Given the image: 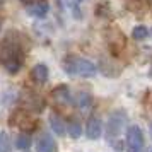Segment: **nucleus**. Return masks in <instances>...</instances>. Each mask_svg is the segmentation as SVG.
Wrapping results in <instances>:
<instances>
[{
	"label": "nucleus",
	"instance_id": "f257e3e1",
	"mask_svg": "<svg viewBox=\"0 0 152 152\" xmlns=\"http://www.w3.org/2000/svg\"><path fill=\"white\" fill-rule=\"evenodd\" d=\"M22 63H24V53H22L21 45L10 39V36H9L7 41L0 48V65L9 74H17L22 69Z\"/></svg>",
	"mask_w": 152,
	"mask_h": 152
},
{
	"label": "nucleus",
	"instance_id": "f03ea898",
	"mask_svg": "<svg viewBox=\"0 0 152 152\" xmlns=\"http://www.w3.org/2000/svg\"><path fill=\"white\" fill-rule=\"evenodd\" d=\"M126 121H128V115L123 110L113 111L110 115V118H108V123H106V138L115 147V151H123V144L120 142V135H121L123 128L126 126Z\"/></svg>",
	"mask_w": 152,
	"mask_h": 152
},
{
	"label": "nucleus",
	"instance_id": "7ed1b4c3",
	"mask_svg": "<svg viewBox=\"0 0 152 152\" xmlns=\"http://www.w3.org/2000/svg\"><path fill=\"white\" fill-rule=\"evenodd\" d=\"M63 70L69 75L75 77H94L97 72L96 63H92L82 56H67L63 60Z\"/></svg>",
	"mask_w": 152,
	"mask_h": 152
},
{
	"label": "nucleus",
	"instance_id": "20e7f679",
	"mask_svg": "<svg viewBox=\"0 0 152 152\" xmlns=\"http://www.w3.org/2000/svg\"><path fill=\"white\" fill-rule=\"evenodd\" d=\"M106 43H108V50L113 56H120L126 48V38L118 28H110L106 29Z\"/></svg>",
	"mask_w": 152,
	"mask_h": 152
},
{
	"label": "nucleus",
	"instance_id": "39448f33",
	"mask_svg": "<svg viewBox=\"0 0 152 152\" xmlns=\"http://www.w3.org/2000/svg\"><path fill=\"white\" fill-rule=\"evenodd\" d=\"M144 133L137 125H130L126 128V151L128 152H144Z\"/></svg>",
	"mask_w": 152,
	"mask_h": 152
},
{
	"label": "nucleus",
	"instance_id": "423d86ee",
	"mask_svg": "<svg viewBox=\"0 0 152 152\" xmlns=\"http://www.w3.org/2000/svg\"><path fill=\"white\" fill-rule=\"evenodd\" d=\"M51 99L56 106L60 108H67L70 103H72V96H70V89L65 86V84H60L56 86L55 89L51 91Z\"/></svg>",
	"mask_w": 152,
	"mask_h": 152
},
{
	"label": "nucleus",
	"instance_id": "0eeeda50",
	"mask_svg": "<svg viewBox=\"0 0 152 152\" xmlns=\"http://www.w3.org/2000/svg\"><path fill=\"white\" fill-rule=\"evenodd\" d=\"M22 104H24V110H31V111H43V106H45V101L38 96L36 92H24L22 94Z\"/></svg>",
	"mask_w": 152,
	"mask_h": 152
},
{
	"label": "nucleus",
	"instance_id": "6e6552de",
	"mask_svg": "<svg viewBox=\"0 0 152 152\" xmlns=\"http://www.w3.org/2000/svg\"><path fill=\"white\" fill-rule=\"evenodd\" d=\"M86 135L89 140H97L103 135V123L97 116H91L86 125Z\"/></svg>",
	"mask_w": 152,
	"mask_h": 152
},
{
	"label": "nucleus",
	"instance_id": "1a4fd4ad",
	"mask_svg": "<svg viewBox=\"0 0 152 152\" xmlns=\"http://www.w3.org/2000/svg\"><path fill=\"white\" fill-rule=\"evenodd\" d=\"M36 152H56V142L50 133H41L36 142Z\"/></svg>",
	"mask_w": 152,
	"mask_h": 152
},
{
	"label": "nucleus",
	"instance_id": "9d476101",
	"mask_svg": "<svg viewBox=\"0 0 152 152\" xmlns=\"http://www.w3.org/2000/svg\"><path fill=\"white\" fill-rule=\"evenodd\" d=\"M48 67L45 65V63H36L33 70H31V79H33V82L38 84V86H43V84H46L48 80Z\"/></svg>",
	"mask_w": 152,
	"mask_h": 152
},
{
	"label": "nucleus",
	"instance_id": "9b49d317",
	"mask_svg": "<svg viewBox=\"0 0 152 152\" xmlns=\"http://www.w3.org/2000/svg\"><path fill=\"white\" fill-rule=\"evenodd\" d=\"M48 10H50V5H48V2H45V0L36 2V4H31V5H26V12L29 15H33V17H38V19L46 17Z\"/></svg>",
	"mask_w": 152,
	"mask_h": 152
},
{
	"label": "nucleus",
	"instance_id": "f8f14e48",
	"mask_svg": "<svg viewBox=\"0 0 152 152\" xmlns=\"http://www.w3.org/2000/svg\"><path fill=\"white\" fill-rule=\"evenodd\" d=\"M50 126H51L53 133L55 135H60V137H63L65 132H67V123H65V120L58 113H51L50 115Z\"/></svg>",
	"mask_w": 152,
	"mask_h": 152
},
{
	"label": "nucleus",
	"instance_id": "ddd939ff",
	"mask_svg": "<svg viewBox=\"0 0 152 152\" xmlns=\"http://www.w3.org/2000/svg\"><path fill=\"white\" fill-rule=\"evenodd\" d=\"M12 120H19V121H15L14 125H17L19 128H22V130L26 132V133H29V132L34 128V121L31 120V116H29L26 111H17L14 115V118Z\"/></svg>",
	"mask_w": 152,
	"mask_h": 152
},
{
	"label": "nucleus",
	"instance_id": "4468645a",
	"mask_svg": "<svg viewBox=\"0 0 152 152\" xmlns=\"http://www.w3.org/2000/svg\"><path fill=\"white\" fill-rule=\"evenodd\" d=\"M77 108L82 111V113H87V111L92 108V96H91L89 92H80L79 96H77Z\"/></svg>",
	"mask_w": 152,
	"mask_h": 152
},
{
	"label": "nucleus",
	"instance_id": "2eb2a0df",
	"mask_svg": "<svg viewBox=\"0 0 152 152\" xmlns=\"http://www.w3.org/2000/svg\"><path fill=\"white\" fill-rule=\"evenodd\" d=\"M67 133L72 138H79L82 135V126H80V123L77 120H69V123H67Z\"/></svg>",
	"mask_w": 152,
	"mask_h": 152
},
{
	"label": "nucleus",
	"instance_id": "dca6fc26",
	"mask_svg": "<svg viewBox=\"0 0 152 152\" xmlns=\"http://www.w3.org/2000/svg\"><path fill=\"white\" fill-rule=\"evenodd\" d=\"M15 147L19 151H28L29 147H31V135L26 133V132H22L21 135L17 137V140H15Z\"/></svg>",
	"mask_w": 152,
	"mask_h": 152
},
{
	"label": "nucleus",
	"instance_id": "f3484780",
	"mask_svg": "<svg viewBox=\"0 0 152 152\" xmlns=\"http://www.w3.org/2000/svg\"><path fill=\"white\" fill-rule=\"evenodd\" d=\"M0 152H12V144L7 132L0 133Z\"/></svg>",
	"mask_w": 152,
	"mask_h": 152
},
{
	"label": "nucleus",
	"instance_id": "a211bd4d",
	"mask_svg": "<svg viewBox=\"0 0 152 152\" xmlns=\"http://www.w3.org/2000/svg\"><path fill=\"white\" fill-rule=\"evenodd\" d=\"M147 36H149V29L145 28V26H135L133 31H132V38L137 39V41H142Z\"/></svg>",
	"mask_w": 152,
	"mask_h": 152
},
{
	"label": "nucleus",
	"instance_id": "6ab92c4d",
	"mask_svg": "<svg viewBox=\"0 0 152 152\" xmlns=\"http://www.w3.org/2000/svg\"><path fill=\"white\" fill-rule=\"evenodd\" d=\"M24 5H31V4H36V2H41V0H21Z\"/></svg>",
	"mask_w": 152,
	"mask_h": 152
},
{
	"label": "nucleus",
	"instance_id": "aec40b11",
	"mask_svg": "<svg viewBox=\"0 0 152 152\" xmlns=\"http://www.w3.org/2000/svg\"><path fill=\"white\" fill-rule=\"evenodd\" d=\"M2 5H4V0H0V7H2Z\"/></svg>",
	"mask_w": 152,
	"mask_h": 152
},
{
	"label": "nucleus",
	"instance_id": "412c9836",
	"mask_svg": "<svg viewBox=\"0 0 152 152\" xmlns=\"http://www.w3.org/2000/svg\"><path fill=\"white\" fill-rule=\"evenodd\" d=\"M0 29H2V19H0Z\"/></svg>",
	"mask_w": 152,
	"mask_h": 152
},
{
	"label": "nucleus",
	"instance_id": "4be33fe9",
	"mask_svg": "<svg viewBox=\"0 0 152 152\" xmlns=\"http://www.w3.org/2000/svg\"><path fill=\"white\" fill-rule=\"evenodd\" d=\"M151 133H152V123H151Z\"/></svg>",
	"mask_w": 152,
	"mask_h": 152
},
{
	"label": "nucleus",
	"instance_id": "5701e85b",
	"mask_svg": "<svg viewBox=\"0 0 152 152\" xmlns=\"http://www.w3.org/2000/svg\"><path fill=\"white\" fill-rule=\"evenodd\" d=\"M149 2H151V5H152V0H149Z\"/></svg>",
	"mask_w": 152,
	"mask_h": 152
},
{
	"label": "nucleus",
	"instance_id": "b1692460",
	"mask_svg": "<svg viewBox=\"0 0 152 152\" xmlns=\"http://www.w3.org/2000/svg\"><path fill=\"white\" fill-rule=\"evenodd\" d=\"M151 152H152V151H151Z\"/></svg>",
	"mask_w": 152,
	"mask_h": 152
}]
</instances>
